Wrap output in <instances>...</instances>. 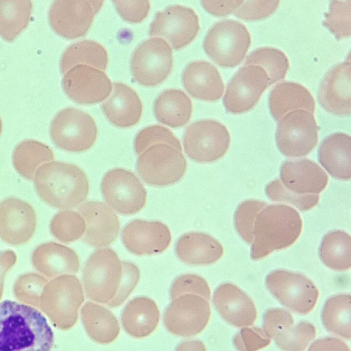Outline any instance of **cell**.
<instances>
[{"label":"cell","instance_id":"cell-53","mask_svg":"<svg viewBox=\"0 0 351 351\" xmlns=\"http://www.w3.org/2000/svg\"><path fill=\"white\" fill-rule=\"evenodd\" d=\"M175 351H206V348L199 340H187L180 343Z\"/></svg>","mask_w":351,"mask_h":351},{"label":"cell","instance_id":"cell-11","mask_svg":"<svg viewBox=\"0 0 351 351\" xmlns=\"http://www.w3.org/2000/svg\"><path fill=\"white\" fill-rule=\"evenodd\" d=\"M265 283L267 290L282 305L299 314L310 313L319 297L317 287L300 273L274 270L267 274Z\"/></svg>","mask_w":351,"mask_h":351},{"label":"cell","instance_id":"cell-9","mask_svg":"<svg viewBox=\"0 0 351 351\" xmlns=\"http://www.w3.org/2000/svg\"><path fill=\"white\" fill-rule=\"evenodd\" d=\"M318 131L313 114L304 110H293L279 121L276 132V143L284 156L302 157L316 147Z\"/></svg>","mask_w":351,"mask_h":351},{"label":"cell","instance_id":"cell-4","mask_svg":"<svg viewBox=\"0 0 351 351\" xmlns=\"http://www.w3.org/2000/svg\"><path fill=\"white\" fill-rule=\"evenodd\" d=\"M122 261L111 248L95 250L87 259L82 270V282L86 296L95 302L115 308L123 280Z\"/></svg>","mask_w":351,"mask_h":351},{"label":"cell","instance_id":"cell-21","mask_svg":"<svg viewBox=\"0 0 351 351\" xmlns=\"http://www.w3.org/2000/svg\"><path fill=\"white\" fill-rule=\"evenodd\" d=\"M86 222L84 241L95 247H103L117 239L120 223L114 211L99 201H87L78 207Z\"/></svg>","mask_w":351,"mask_h":351},{"label":"cell","instance_id":"cell-39","mask_svg":"<svg viewBox=\"0 0 351 351\" xmlns=\"http://www.w3.org/2000/svg\"><path fill=\"white\" fill-rule=\"evenodd\" d=\"M51 234L59 241L69 243L80 239L86 230V222L82 215L71 210L56 213L49 224Z\"/></svg>","mask_w":351,"mask_h":351},{"label":"cell","instance_id":"cell-33","mask_svg":"<svg viewBox=\"0 0 351 351\" xmlns=\"http://www.w3.org/2000/svg\"><path fill=\"white\" fill-rule=\"evenodd\" d=\"M54 154L47 145L32 139L19 143L12 154V165L23 178L33 180L35 173L42 165L53 161Z\"/></svg>","mask_w":351,"mask_h":351},{"label":"cell","instance_id":"cell-7","mask_svg":"<svg viewBox=\"0 0 351 351\" xmlns=\"http://www.w3.org/2000/svg\"><path fill=\"white\" fill-rule=\"evenodd\" d=\"M187 161L182 152L164 143L155 144L141 154L136 171L148 185L166 186L178 182L185 174Z\"/></svg>","mask_w":351,"mask_h":351},{"label":"cell","instance_id":"cell-16","mask_svg":"<svg viewBox=\"0 0 351 351\" xmlns=\"http://www.w3.org/2000/svg\"><path fill=\"white\" fill-rule=\"evenodd\" d=\"M269 79L265 71L257 65H244L229 81L223 104L226 110L233 114L251 110L262 93L269 87Z\"/></svg>","mask_w":351,"mask_h":351},{"label":"cell","instance_id":"cell-28","mask_svg":"<svg viewBox=\"0 0 351 351\" xmlns=\"http://www.w3.org/2000/svg\"><path fill=\"white\" fill-rule=\"evenodd\" d=\"M317 157L319 163L332 177L341 180L350 179V135L338 132L326 136L319 147Z\"/></svg>","mask_w":351,"mask_h":351},{"label":"cell","instance_id":"cell-50","mask_svg":"<svg viewBox=\"0 0 351 351\" xmlns=\"http://www.w3.org/2000/svg\"><path fill=\"white\" fill-rule=\"evenodd\" d=\"M244 1H202L203 8L216 16H225L237 10Z\"/></svg>","mask_w":351,"mask_h":351},{"label":"cell","instance_id":"cell-31","mask_svg":"<svg viewBox=\"0 0 351 351\" xmlns=\"http://www.w3.org/2000/svg\"><path fill=\"white\" fill-rule=\"evenodd\" d=\"M193 104L182 90L170 88L162 92L156 99L154 113L161 123L173 128H180L190 120Z\"/></svg>","mask_w":351,"mask_h":351},{"label":"cell","instance_id":"cell-17","mask_svg":"<svg viewBox=\"0 0 351 351\" xmlns=\"http://www.w3.org/2000/svg\"><path fill=\"white\" fill-rule=\"evenodd\" d=\"M62 86L66 95L80 104L99 103L110 95L112 84L106 73L96 68L76 65L64 74Z\"/></svg>","mask_w":351,"mask_h":351},{"label":"cell","instance_id":"cell-3","mask_svg":"<svg viewBox=\"0 0 351 351\" xmlns=\"http://www.w3.org/2000/svg\"><path fill=\"white\" fill-rule=\"evenodd\" d=\"M302 221L298 212L285 204L267 205L257 215L250 256L258 261L276 250L287 248L300 237Z\"/></svg>","mask_w":351,"mask_h":351},{"label":"cell","instance_id":"cell-12","mask_svg":"<svg viewBox=\"0 0 351 351\" xmlns=\"http://www.w3.org/2000/svg\"><path fill=\"white\" fill-rule=\"evenodd\" d=\"M101 191L107 205L123 215L138 213L147 201V191L141 180L121 168L110 169L104 175Z\"/></svg>","mask_w":351,"mask_h":351},{"label":"cell","instance_id":"cell-5","mask_svg":"<svg viewBox=\"0 0 351 351\" xmlns=\"http://www.w3.org/2000/svg\"><path fill=\"white\" fill-rule=\"evenodd\" d=\"M250 44L251 36L244 24L234 19H224L214 23L208 30L203 48L219 66L234 67L243 60Z\"/></svg>","mask_w":351,"mask_h":351},{"label":"cell","instance_id":"cell-27","mask_svg":"<svg viewBox=\"0 0 351 351\" xmlns=\"http://www.w3.org/2000/svg\"><path fill=\"white\" fill-rule=\"evenodd\" d=\"M175 251L180 261L190 265L213 264L223 254V247L217 239L199 232L182 234L176 243Z\"/></svg>","mask_w":351,"mask_h":351},{"label":"cell","instance_id":"cell-10","mask_svg":"<svg viewBox=\"0 0 351 351\" xmlns=\"http://www.w3.org/2000/svg\"><path fill=\"white\" fill-rule=\"evenodd\" d=\"M173 63V51L169 45L162 38H151L143 41L134 51L130 71L138 84L154 86L167 78Z\"/></svg>","mask_w":351,"mask_h":351},{"label":"cell","instance_id":"cell-6","mask_svg":"<svg viewBox=\"0 0 351 351\" xmlns=\"http://www.w3.org/2000/svg\"><path fill=\"white\" fill-rule=\"evenodd\" d=\"M49 133L53 143L58 148L70 152L89 149L97 137L95 120L88 113L75 108H66L52 119Z\"/></svg>","mask_w":351,"mask_h":351},{"label":"cell","instance_id":"cell-24","mask_svg":"<svg viewBox=\"0 0 351 351\" xmlns=\"http://www.w3.org/2000/svg\"><path fill=\"white\" fill-rule=\"evenodd\" d=\"M182 82L186 90L200 100L217 101L224 92V84L218 69L204 60L188 64L182 72Z\"/></svg>","mask_w":351,"mask_h":351},{"label":"cell","instance_id":"cell-45","mask_svg":"<svg viewBox=\"0 0 351 351\" xmlns=\"http://www.w3.org/2000/svg\"><path fill=\"white\" fill-rule=\"evenodd\" d=\"M185 293L198 294L208 300L210 298V289L208 282L202 277L193 274L179 276L171 285V300Z\"/></svg>","mask_w":351,"mask_h":351},{"label":"cell","instance_id":"cell-54","mask_svg":"<svg viewBox=\"0 0 351 351\" xmlns=\"http://www.w3.org/2000/svg\"><path fill=\"white\" fill-rule=\"evenodd\" d=\"M2 127H3V124H2L1 119L0 118V135H1V132H2Z\"/></svg>","mask_w":351,"mask_h":351},{"label":"cell","instance_id":"cell-46","mask_svg":"<svg viewBox=\"0 0 351 351\" xmlns=\"http://www.w3.org/2000/svg\"><path fill=\"white\" fill-rule=\"evenodd\" d=\"M269 338L263 329L244 327L234 336L233 344L237 351H258L270 344Z\"/></svg>","mask_w":351,"mask_h":351},{"label":"cell","instance_id":"cell-42","mask_svg":"<svg viewBox=\"0 0 351 351\" xmlns=\"http://www.w3.org/2000/svg\"><path fill=\"white\" fill-rule=\"evenodd\" d=\"M267 204L257 199L242 202L237 208L234 216V227L243 241L252 244L254 239V225L258 213Z\"/></svg>","mask_w":351,"mask_h":351},{"label":"cell","instance_id":"cell-48","mask_svg":"<svg viewBox=\"0 0 351 351\" xmlns=\"http://www.w3.org/2000/svg\"><path fill=\"white\" fill-rule=\"evenodd\" d=\"M293 324V317L289 312L282 308H271L264 313L263 329L272 339L278 332Z\"/></svg>","mask_w":351,"mask_h":351},{"label":"cell","instance_id":"cell-8","mask_svg":"<svg viewBox=\"0 0 351 351\" xmlns=\"http://www.w3.org/2000/svg\"><path fill=\"white\" fill-rule=\"evenodd\" d=\"M183 144L191 160L201 163L213 162L228 152L230 135L223 123L213 119H202L186 128Z\"/></svg>","mask_w":351,"mask_h":351},{"label":"cell","instance_id":"cell-2","mask_svg":"<svg viewBox=\"0 0 351 351\" xmlns=\"http://www.w3.org/2000/svg\"><path fill=\"white\" fill-rule=\"evenodd\" d=\"M33 180L38 197L49 206L58 209L67 210L81 204L89 193L85 172L72 163H45L38 168Z\"/></svg>","mask_w":351,"mask_h":351},{"label":"cell","instance_id":"cell-23","mask_svg":"<svg viewBox=\"0 0 351 351\" xmlns=\"http://www.w3.org/2000/svg\"><path fill=\"white\" fill-rule=\"evenodd\" d=\"M213 302L221 317L235 327L252 326L257 317L252 300L232 283L225 282L218 286L214 291Z\"/></svg>","mask_w":351,"mask_h":351},{"label":"cell","instance_id":"cell-22","mask_svg":"<svg viewBox=\"0 0 351 351\" xmlns=\"http://www.w3.org/2000/svg\"><path fill=\"white\" fill-rule=\"evenodd\" d=\"M279 178L284 186L298 195H318L326 187L328 176L314 161L303 158L284 161Z\"/></svg>","mask_w":351,"mask_h":351},{"label":"cell","instance_id":"cell-43","mask_svg":"<svg viewBox=\"0 0 351 351\" xmlns=\"http://www.w3.org/2000/svg\"><path fill=\"white\" fill-rule=\"evenodd\" d=\"M158 143L169 145L182 152L180 142L173 132L159 125H149L138 132L134 141V150L139 156L149 147Z\"/></svg>","mask_w":351,"mask_h":351},{"label":"cell","instance_id":"cell-18","mask_svg":"<svg viewBox=\"0 0 351 351\" xmlns=\"http://www.w3.org/2000/svg\"><path fill=\"white\" fill-rule=\"evenodd\" d=\"M36 224V212L27 202L10 197L0 202V239L4 243L25 244L33 237Z\"/></svg>","mask_w":351,"mask_h":351},{"label":"cell","instance_id":"cell-47","mask_svg":"<svg viewBox=\"0 0 351 351\" xmlns=\"http://www.w3.org/2000/svg\"><path fill=\"white\" fill-rule=\"evenodd\" d=\"M279 3V1H245L234 14L243 20H260L273 14Z\"/></svg>","mask_w":351,"mask_h":351},{"label":"cell","instance_id":"cell-25","mask_svg":"<svg viewBox=\"0 0 351 351\" xmlns=\"http://www.w3.org/2000/svg\"><path fill=\"white\" fill-rule=\"evenodd\" d=\"M101 109L107 119L114 126L126 128L136 125L143 112L142 102L130 86L121 82L113 84L109 97Z\"/></svg>","mask_w":351,"mask_h":351},{"label":"cell","instance_id":"cell-30","mask_svg":"<svg viewBox=\"0 0 351 351\" xmlns=\"http://www.w3.org/2000/svg\"><path fill=\"white\" fill-rule=\"evenodd\" d=\"M121 320L124 330L141 339L151 335L158 326L160 311L156 303L146 296L136 297L122 311Z\"/></svg>","mask_w":351,"mask_h":351},{"label":"cell","instance_id":"cell-49","mask_svg":"<svg viewBox=\"0 0 351 351\" xmlns=\"http://www.w3.org/2000/svg\"><path fill=\"white\" fill-rule=\"evenodd\" d=\"M112 3L121 18L131 23L143 21L150 9L149 1H113Z\"/></svg>","mask_w":351,"mask_h":351},{"label":"cell","instance_id":"cell-41","mask_svg":"<svg viewBox=\"0 0 351 351\" xmlns=\"http://www.w3.org/2000/svg\"><path fill=\"white\" fill-rule=\"evenodd\" d=\"M323 25L337 39L351 35V1H332L329 10L325 14Z\"/></svg>","mask_w":351,"mask_h":351},{"label":"cell","instance_id":"cell-51","mask_svg":"<svg viewBox=\"0 0 351 351\" xmlns=\"http://www.w3.org/2000/svg\"><path fill=\"white\" fill-rule=\"evenodd\" d=\"M308 351H350L348 346L335 337H324L315 341Z\"/></svg>","mask_w":351,"mask_h":351},{"label":"cell","instance_id":"cell-37","mask_svg":"<svg viewBox=\"0 0 351 351\" xmlns=\"http://www.w3.org/2000/svg\"><path fill=\"white\" fill-rule=\"evenodd\" d=\"M32 8L31 1H0V36L14 40L27 26Z\"/></svg>","mask_w":351,"mask_h":351},{"label":"cell","instance_id":"cell-34","mask_svg":"<svg viewBox=\"0 0 351 351\" xmlns=\"http://www.w3.org/2000/svg\"><path fill=\"white\" fill-rule=\"evenodd\" d=\"M108 62L107 51L100 43L84 40L73 43L65 49L62 54L60 66L62 74L78 64L88 65L104 71Z\"/></svg>","mask_w":351,"mask_h":351},{"label":"cell","instance_id":"cell-13","mask_svg":"<svg viewBox=\"0 0 351 351\" xmlns=\"http://www.w3.org/2000/svg\"><path fill=\"white\" fill-rule=\"evenodd\" d=\"M210 317L209 300L185 293L172 300L166 308L163 322L169 332L180 337H193L207 326Z\"/></svg>","mask_w":351,"mask_h":351},{"label":"cell","instance_id":"cell-29","mask_svg":"<svg viewBox=\"0 0 351 351\" xmlns=\"http://www.w3.org/2000/svg\"><path fill=\"white\" fill-rule=\"evenodd\" d=\"M268 105L276 121L293 110L303 109L313 114L315 110V101L310 91L303 85L289 81L280 82L272 88Z\"/></svg>","mask_w":351,"mask_h":351},{"label":"cell","instance_id":"cell-40","mask_svg":"<svg viewBox=\"0 0 351 351\" xmlns=\"http://www.w3.org/2000/svg\"><path fill=\"white\" fill-rule=\"evenodd\" d=\"M316 336V328L308 322L285 328L273 339L282 351H305Z\"/></svg>","mask_w":351,"mask_h":351},{"label":"cell","instance_id":"cell-15","mask_svg":"<svg viewBox=\"0 0 351 351\" xmlns=\"http://www.w3.org/2000/svg\"><path fill=\"white\" fill-rule=\"evenodd\" d=\"M199 18L195 10L181 5H173L158 12L149 25V34L165 38L174 49L191 43L199 30Z\"/></svg>","mask_w":351,"mask_h":351},{"label":"cell","instance_id":"cell-44","mask_svg":"<svg viewBox=\"0 0 351 351\" xmlns=\"http://www.w3.org/2000/svg\"><path fill=\"white\" fill-rule=\"evenodd\" d=\"M267 196L274 202H285L300 211H307L319 202V195H298L287 189L279 178L269 182L265 186Z\"/></svg>","mask_w":351,"mask_h":351},{"label":"cell","instance_id":"cell-52","mask_svg":"<svg viewBox=\"0 0 351 351\" xmlns=\"http://www.w3.org/2000/svg\"><path fill=\"white\" fill-rule=\"evenodd\" d=\"M16 261L17 255L14 251L5 250L0 253V287L5 274L15 265Z\"/></svg>","mask_w":351,"mask_h":351},{"label":"cell","instance_id":"cell-14","mask_svg":"<svg viewBox=\"0 0 351 351\" xmlns=\"http://www.w3.org/2000/svg\"><path fill=\"white\" fill-rule=\"evenodd\" d=\"M103 3V1H55L48 12L49 25L64 38L82 37L90 29Z\"/></svg>","mask_w":351,"mask_h":351},{"label":"cell","instance_id":"cell-32","mask_svg":"<svg viewBox=\"0 0 351 351\" xmlns=\"http://www.w3.org/2000/svg\"><path fill=\"white\" fill-rule=\"evenodd\" d=\"M81 317L86 334L96 343H110L119 336L120 326L117 317L103 306L87 302L82 308Z\"/></svg>","mask_w":351,"mask_h":351},{"label":"cell","instance_id":"cell-36","mask_svg":"<svg viewBox=\"0 0 351 351\" xmlns=\"http://www.w3.org/2000/svg\"><path fill=\"white\" fill-rule=\"evenodd\" d=\"M326 329L344 339L351 338V296L339 294L329 298L322 313Z\"/></svg>","mask_w":351,"mask_h":351},{"label":"cell","instance_id":"cell-19","mask_svg":"<svg viewBox=\"0 0 351 351\" xmlns=\"http://www.w3.org/2000/svg\"><path fill=\"white\" fill-rule=\"evenodd\" d=\"M351 64L346 61L331 67L323 77L317 97L321 106L337 116H349L351 112Z\"/></svg>","mask_w":351,"mask_h":351},{"label":"cell","instance_id":"cell-1","mask_svg":"<svg viewBox=\"0 0 351 351\" xmlns=\"http://www.w3.org/2000/svg\"><path fill=\"white\" fill-rule=\"evenodd\" d=\"M53 332L38 310L15 301L0 302V351H51Z\"/></svg>","mask_w":351,"mask_h":351},{"label":"cell","instance_id":"cell-35","mask_svg":"<svg viewBox=\"0 0 351 351\" xmlns=\"http://www.w3.org/2000/svg\"><path fill=\"white\" fill-rule=\"evenodd\" d=\"M319 255L322 263L328 268L344 271L351 266V237L342 230L328 232L322 239Z\"/></svg>","mask_w":351,"mask_h":351},{"label":"cell","instance_id":"cell-20","mask_svg":"<svg viewBox=\"0 0 351 351\" xmlns=\"http://www.w3.org/2000/svg\"><path fill=\"white\" fill-rule=\"evenodd\" d=\"M121 240L132 254L148 256L164 252L171 243V234L161 221L134 219L124 227Z\"/></svg>","mask_w":351,"mask_h":351},{"label":"cell","instance_id":"cell-26","mask_svg":"<svg viewBox=\"0 0 351 351\" xmlns=\"http://www.w3.org/2000/svg\"><path fill=\"white\" fill-rule=\"evenodd\" d=\"M31 260L34 267L48 277L75 274L80 267L79 256L73 249L53 241L37 246Z\"/></svg>","mask_w":351,"mask_h":351},{"label":"cell","instance_id":"cell-38","mask_svg":"<svg viewBox=\"0 0 351 351\" xmlns=\"http://www.w3.org/2000/svg\"><path fill=\"white\" fill-rule=\"evenodd\" d=\"M262 67L269 79V86L283 79L289 68V59L281 50L272 47H258L249 53L244 65Z\"/></svg>","mask_w":351,"mask_h":351}]
</instances>
